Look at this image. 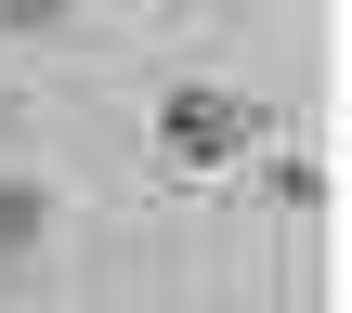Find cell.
Returning <instances> with one entry per match:
<instances>
[{
    "instance_id": "cell-1",
    "label": "cell",
    "mask_w": 352,
    "mask_h": 313,
    "mask_svg": "<svg viewBox=\"0 0 352 313\" xmlns=\"http://www.w3.org/2000/svg\"><path fill=\"white\" fill-rule=\"evenodd\" d=\"M144 144L170 157V183H235V170L261 157V105L222 91V78H170V91L144 105Z\"/></svg>"
},
{
    "instance_id": "cell-2",
    "label": "cell",
    "mask_w": 352,
    "mask_h": 313,
    "mask_svg": "<svg viewBox=\"0 0 352 313\" xmlns=\"http://www.w3.org/2000/svg\"><path fill=\"white\" fill-rule=\"evenodd\" d=\"M52 248V183L39 170H0V274H26Z\"/></svg>"
},
{
    "instance_id": "cell-3",
    "label": "cell",
    "mask_w": 352,
    "mask_h": 313,
    "mask_svg": "<svg viewBox=\"0 0 352 313\" xmlns=\"http://www.w3.org/2000/svg\"><path fill=\"white\" fill-rule=\"evenodd\" d=\"M0 26L26 39V26H65V0H0Z\"/></svg>"
}]
</instances>
